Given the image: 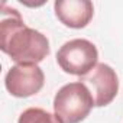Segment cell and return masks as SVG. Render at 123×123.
Here are the masks:
<instances>
[{
  "label": "cell",
  "mask_w": 123,
  "mask_h": 123,
  "mask_svg": "<svg viewBox=\"0 0 123 123\" xmlns=\"http://www.w3.org/2000/svg\"><path fill=\"white\" fill-rule=\"evenodd\" d=\"M0 48L16 64H38L49 55L48 38L25 25L16 9L3 5L0 22Z\"/></svg>",
  "instance_id": "obj_1"
},
{
  "label": "cell",
  "mask_w": 123,
  "mask_h": 123,
  "mask_svg": "<svg viewBox=\"0 0 123 123\" xmlns=\"http://www.w3.org/2000/svg\"><path fill=\"white\" fill-rule=\"evenodd\" d=\"M94 106L93 96L81 81L62 86L54 97L55 116L62 123H80L91 111Z\"/></svg>",
  "instance_id": "obj_2"
},
{
  "label": "cell",
  "mask_w": 123,
  "mask_h": 123,
  "mask_svg": "<svg viewBox=\"0 0 123 123\" xmlns=\"http://www.w3.org/2000/svg\"><path fill=\"white\" fill-rule=\"evenodd\" d=\"M98 52L93 42L87 39H71L56 52V62L64 73L84 77L97 65Z\"/></svg>",
  "instance_id": "obj_3"
},
{
  "label": "cell",
  "mask_w": 123,
  "mask_h": 123,
  "mask_svg": "<svg viewBox=\"0 0 123 123\" xmlns=\"http://www.w3.org/2000/svg\"><path fill=\"white\" fill-rule=\"evenodd\" d=\"M80 81L88 87L96 107H104L110 104L119 91L116 71L104 62L97 64L87 75L81 77Z\"/></svg>",
  "instance_id": "obj_4"
},
{
  "label": "cell",
  "mask_w": 123,
  "mask_h": 123,
  "mask_svg": "<svg viewBox=\"0 0 123 123\" xmlns=\"http://www.w3.org/2000/svg\"><path fill=\"white\" fill-rule=\"evenodd\" d=\"M43 83L45 75L38 64H16L5 77V86L7 91L20 98L39 93L43 87Z\"/></svg>",
  "instance_id": "obj_5"
},
{
  "label": "cell",
  "mask_w": 123,
  "mask_h": 123,
  "mask_svg": "<svg viewBox=\"0 0 123 123\" xmlns=\"http://www.w3.org/2000/svg\"><path fill=\"white\" fill-rule=\"evenodd\" d=\"M54 9L58 20L73 29L86 28L94 15V6L88 0H56Z\"/></svg>",
  "instance_id": "obj_6"
},
{
  "label": "cell",
  "mask_w": 123,
  "mask_h": 123,
  "mask_svg": "<svg viewBox=\"0 0 123 123\" xmlns=\"http://www.w3.org/2000/svg\"><path fill=\"white\" fill-rule=\"evenodd\" d=\"M18 123H62V122L55 114H52L43 109L29 107L20 113Z\"/></svg>",
  "instance_id": "obj_7"
}]
</instances>
